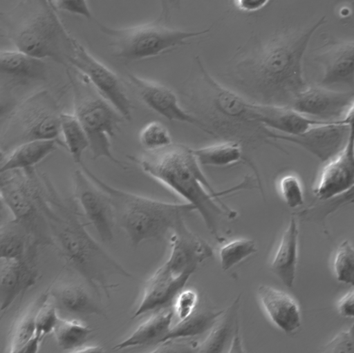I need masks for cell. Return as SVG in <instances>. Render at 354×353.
Segmentation results:
<instances>
[{
  "mask_svg": "<svg viewBox=\"0 0 354 353\" xmlns=\"http://www.w3.org/2000/svg\"><path fill=\"white\" fill-rule=\"evenodd\" d=\"M138 141L145 151H155L171 145L172 137L168 128L161 122L147 123L140 131Z\"/></svg>",
  "mask_w": 354,
  "mask_h": 353,
  "instance_id": "cell-32",
  "label": "cell"
},
{
  "mask_svg": "<svg viewBox=\"0 0 354 353\" xmlns=\"http://www.w3.org/2000/svg\"><path fill=\"white\" fill-rule=\"evenodd\" d=\"M59 118L64 146L74 162L80 166L84 163V153L89 148L87 135L73 113L61 112Z\"/></svg>",
  "mask_w": 354,
  "mask_h": 353,
  "instance_id": "cell-30",
  "label": "cell"
},
{
  "mask_svg": "<svg viewBox=\"0 0 354 353\" xmlns=\"http://www.w3.org/2000/svg\"><path fill=\"white\" fill-rule=\"evenodd\" d=\"M198 303V294L191 288L182 289L173 300V312L179 321L184 320L191 316L196 308Z\"/></svg>",
  "mask_w": 354,
  "mask_h": 353,
  "instance_id": "cell-39",
  "label": "cell"
},
{
  "mask_svg": "<svg viewBox=\"0 0 354 353\" xmlns=\"http://www.w3.org/2000/svg\"><path fill=\"white\" fill-rule=\"evenodd\" d=\"M193 152L201 166L225 167L244 162L254 170V165L244 158L243 145L237 142L223 140L193 149Z\"/></svg>",
  "mask_w": 354,
  "mask_h": 353,
  "instance_id": "cell-27",
  "label": "cell"
},
{
  "mask_svg": "<svg viewBox=\"0 0 354 353\" xmlns=\"http://www.w3.org/2000/svg\"><path fill=\"white\" fill-rule=\"evenodd\" d=\"M56 10L82 17L87 20H95L87 0H53Z\"/></svg>",
  "mask_w": 354,
  "mask_h": 353,
  "instance_id": "cell-40",
  "label": "cell"
},
{
  "mask_svg": "<svg viewBox=\"0 0 354 353\" xmlns=\"http://www.w3.org/2000/svg\"><path fill=\"white\" fill-rule=\"evenodd\" d=\"M129 158L147 175L191 204L217 241L225 240L221 234V222L224 218L234 219L237 213L220 198L240 190L239 184L225 191H216L202 171L193 149L183 144L172 143Z\"/></svg>",
  "mask_w": 354,
  "mask_h": 353,
  "instance_id": "cell-1",
  "label": "cell"
},
{
  "mask_svg": "<svg viewBox=\"0 0 354 353\" xmlns=\"http://www.w3.org/2000/svg\"><path fill=\"white\" fill-rule=\"evenodd\" d=\"M56 305L73 314L102 315V310L91 298L86 289L74 282L64 283L51 292Z\"/></svg>",
  "mask_w": 354,
  "mask_h": 353,
  "instance_id": "cell-26",
  "label": "cell"
},
{
  "mask_svg": "<svg viewBox=\"0 0 354 353\" xmlns=\"http://www.w3.org/2000/svg\"><path fill=\"white\" fill-rule=\"evenodd\" d=\"M36 312L25 315L18 323L12 336L10 352L19 353L24 345L35 336Z\"/></svg>",
  "mask_w": 354,
  "mask_h": 353,
  "instance_id": "cell-38",
  "label": "cell"
},
{
  "mask_svg": "<svg viewBox=\"0 0 354 353\" xmlns=\"http://www.w3.org/2000/svg\"><path fill=\"white\" fill-rule=\"evenodd\" d=\"M16 99L7 86L0 87V119L6 114H10L17 106Z\"/></svg>",
  "mask_w": 354,
  "mask_h": 353,
  "instance_id": "cell-42",
  "label": "cell"
},
{
  "mask_svg": "<svg viewBox=\"0 0 354 353\" xmlns=\"http://www.w3.org/2000/svg\"><path fill=\"white\" fill-rule=\"evenodd\" d=\"M337 310L342 316L353 318L354 316V292L351 288L338 301Z\"/></svg>",
  "mask_w": 354,
  "mask_h": 353,
  "instance_id": "cell-43",
  "label": "cell"
},
{
  "mask_svg": "<svg viewBox=\"0 0 354 353\" xmlns=\"http://www.w3.org/2000/svg\"><path fill=\"white\" fill-rule=\"evenodd\" d=\"M353 134V113L344 118L327 120L299 135H286L269 129L268 137L294 144L324 164L345 146Z\"/></svg>",
  "mask_w": 354,
  "mask_h": 353,
  "instance_id": "cell-11",
  "label": "cell"
},
{
  "mask_svg": "<svg viewBox=\"0 0 354 353\" xmlns=\"http://www.w3.org/2000/svg\"><path fill=\"white\" fill-rule=\"evenodd\" d=\"M192 275H178L164 263L145 283L142 295L133 318L151 311L161 310L172 304Z\"/></svg>",
  "mask_w": 354,
  "mask_h": 353,
  "instance_id": "cell-17",
  "label": "cell"
},
{
  "mask_svg": "<svg viewBox=\"0 0 354 353\" xmlns=\"http://www.w3.org/2000/svg\"><path fill=\"white\" fill-rule=\"evenodd\" d=\"M333 271L337 280L345 284L354 282V248L348 240L341 242L333 261Z\"/></svg>",
  "mask_w": 354,
  "mask_h": 353,
  "instance_id": "cell-34",
  "label": "cell"
},
{
  "mask_svg": "<svg viewBox=\"0 0 354 353\" xmlns=\"http://www.w3.org/2000/svg\"><path fill=\"white\" fill-rule=\"evenodd\" d=\"M325 352L333 353L353 352V325L338 333L325 347Z\"/></svg>",
  "mask_w": 354,
  "mask_h": 353,
  "instance_id": "cell-41",
  "label": "cell"
},
{
  "mask_svg": "<svg viewBox=\"0 0 354 353\" xmlns=\"http://www.w3.org/2000/svg\"><path fill=\"white\" fill-rule=\"evenodd\" d=\"M72 81L73 114L87 135L92 159L104 158L123 166L113 155L111 141L124 119L86 79L84 84Z\"/></svg>",
  "mask_w": 354,
  "mask_h": 353,
  "instance_id": "cell-8",
  "label": "cell"
},
{
  "mask_svg": "<svg viewBox=\"0 0 354 353\" xmlns=\"http://www.w3.org/2000/svg\"><path fill=\"white\" fill-rule=\"evenodd\" d=\"M260 303L270 321L286 334L296 332L301 323L300 308L287 293L269 285L257 288Z\"/></svg>",
  "mask_w": 354,
  "mask_h": 353,
  "instance_id": "cell-20",
  "label": "cell"
},
{
  "mask_svg": "<svg viewBox=\"0 0 354 353\" xmlns=\"http://www.w3.org/2000/svg\"><path fill=\"white\" fill-rule=\"evenodd\" d=\"M228 352H243V346L241 336L239 334V328L235 332L231 341Z\"/></svg>",
  "mask_w": 354,
  "mask_h": 353,
  "instance_id": "cell-47",
  "label": "cell"
},
{
  "mask_svg": "<svg viewBox=\"0 0 354 353\" xmlns=\"http://www.w3.org/2000/svg\"><path fill=\"white\" fill-rule=\"evenodd\" d=\"M92 332L89 326L80 321L59 318L53 333L59 347L75 352L85 345Z\"/></svg>",
  "mask_w": 354,
  "mask_h": 353,
  "instance_id": "cell-31",
  "label": "cell"
},
{
  "mask_svg": "<svg viewBox=\"0 0 354 353\" xmlns=\"http://www.w3.org/2000/svg\"><path fill=\"white\" fill-rule=\"evenodd\" d=\"M0 28L16 49L33 57L67 65L77 40L68 32L57 10L46 0H21L0 14Z\"/></svg>",
  "mask_w": 354,
  "mask_h": 353,
  "instance_id": "cell-4",
  "label": "cell"
},
{
  "mask_svg": "<svg viewBox=\"0 0 354 353\" xmlns=\"http://www.w3.org/2000/svg\"><path fill=\"white\" fill-rule=\"evenodd\" d=\"M50 218L57 224L56 239L62 254L99 295L103 292L109 296L113 276L131 277V274L92 238L75 216L62 218L53 213Z\"/></svg>",
  "mask_w": 354,
  "mask_h": 353,
  "instance_id": "cell-6",
  "label": "cell"
},
{
  "mask_svg": "<svg viewBox=\"0 0 354 353\" xmlns=\"http://www.w3.org/2000/svg\"><path fill=\"white\" fill-rule=\"evenodd\" d=\"M41 341L42 340L35 334V336L21 349L19 353L38 352Z\"/></svg>",
  "mask_w": 354,
  "mask_h": 353,
  "instance_id": "cell-46",
  "label": "cell"
},
{
  "mask_svg": "<svg viewBox=\"0 0 354 353\" xmlns=\"http://www.w3.org/2000/svg\"><path fill=\"white\" fill-rule=\"evenodd\" d=\"M60 113L58 105L47 90H39L17 104L10 113L1 135V145L12 149L34 140H59Z\"/></svg>",
  "mask_w": 354,
  "mask_h": 353,
  "instance_id": "cell-9",
  "label": "cell"
},
{
  "mask_svg": "<svg viewBox=\"0 0 354 353\" xmlns=\"http://www.w3.org/2000/svg\"><path fill=\"white\" fill-rule=\"evenodd\" d=\"M180 2L181 0H160V13L157 19L168 24L174 12L180 8Z\"/></svg>",
  "mask_w": 354,
  "mask_h": 353,
  "instance_id": "cell-44",
  "label": "cell"
},
{
  "mask_svg": "<svg viewBox=\"0 0 354 353\" xmlns=\"http://www.w3.org/2000/svg\"><path fill=\"white\" fill-rule=\"evenodd\" d=\"M67 65L73 67L126 120H131V102L118 75L91 55L78 41Z\"/></svg>",
  "mask_w": 354,
  "mask_h": 353,
  "instance_id": "cell-10",
  "label": "cell"
},
{
  "mask_svg": "<svg viewBox=\"0 0 354 353\" xmlns=\"http://www.w3.org/2000/svg\"><path fill=\"white\" fill-rule=\"evenodd\" d=\"M110 39L114 57L125 61L149 59L187 44V41L205 34L209 30L191 31L171 28L154 21L125 28H112L97 23Z\"/></svg>",
  "mask_w": 354,
  "mask_h": 353,
  "instance_id": "cell-7",
  "label": "cell"
},
{
  "mask_svg": "<svg viewBox=\"0 0 354 353\" xmlns=\"http://www.w3.org/2000/svg\"><path fill=\"white\" fill-rule=\"evenodd\" d=\"M36 274L24 260L3 262L0 269L1 309H6L24 290L35 284Z\"/></svg>",
  "mask_w": 354,
  "mask_h": 353,
  "instance_id": "cell-22",
  "label": "cell"
},
{
  "mask_svg": "<svg viewBox=\"0 0 354 353\" xmlns=\"http://www.w3.org/2000/svg\"><path fill=\"white\" fill-rule=\"evenodd\" d=\"M57 145L61 144L55 140H34L15 146L9 153L5 154L0 166V174L33 167L53 153Z\"/></svg>",
  "mask_w": 354,
  "mask_h": 353,
  "instance_id": "cell-24",
  "label": "cell"
},
{
  "mask_svg": "<svg viewBox=\"0 0 354 353\" xmlns=\"http://www.w3.org/2000/svg\"><path fill=\"white\" fill-rule=\"evenodd\" d=\"M257 251L255 242L249 238H239L223 245L219 251L221 266L227 271Z\"/></svg>",
  "mask_w": 354,
  "mask_h": 353,
  "instance_id": "cell-33",
  "label": "cell"
},
{
  "mask_svg": "<svg viewBox=\"0 0 354 353\" xmlns=\"http://www.w3.org/2000/svg\"><path fill=\"white\" fill-rule=\"evenodd\" d=\"M322 17L305 30L279 36L239 67L243 84L259 103L290 106L306 86L303 59L313 35L324 23Z\"/></svg>",
  "mask_w": 354,
  "mask_h": 353,
  "instance_id": "cell-2",
  "label": "cell"
},
{
  "mask_svg": "<svg viewBox=\"0 0 354 353\" xmlns=\"http://www.w3.org/2000/svg\"><path fill=\"white\" fill-rule=\"evenodd\" d=\"M270 0H234L235 6L241 11L253 12L263 8Z\"/></svg>",
  "mask_w": 354,
  "mask_h": 353,
  "instance_id": "cell-45",
  "label": "cell"
},
{
  "mask_svg": "<svg viewBox=\"0 0 354 353\" xmlns=\"http://www.w3.org/2000/svg\"><path fill=\"white\" fill-rule=\"evenodd\" d=\"M128 80L142 102L171 122L186 123L205 131L202 123L180 104L177 95L168 86L136 75L128 74Z\"/></svg>",
  "mask_w": 354,
  "mask_h": 353,
  "instance_id": "cell-14",
  "label": "cell"
},
{
  "mask_svg": "<svg viewBox=\"0 0 354 353\" xmlns=\"http://www.w3.org/2000/svg\"><path fill=\"white\" fill-rule=\"evenodd\" d=\"M353 91L306 86L295 96L290 107L313 118L335 120L353 113Z\"/></svg>",
  "mask_w": 354,
  "mask_h": 353,
  "instance_id": "cell-13",
  "label": "cell"
},
{
  "mask_svg": "<svg viewBox=\"0 0 354 353\" xmlns=\"http://www.w3.org/2000/svg\"><path fill=\"white\" fill-rule=\"evenodd\" d=\"M80 167L108 193L115 223L123 229L133 247L146 240L164 238L195 211L187 202H165L118 189L100 178L84 163Z\"/></svg>",
  "mask_w": 354,
  "mask_h": 353,
  "instance_id": "cell-5",
  "label": "cell"
},
{
  "mask_svg": "<svg viewBox=\"0 0 354 353\" xmlns=\"http://www.w3.org/2000/svg\"><path fill=\"white\" fill-rule=\"evenodd\" d=\"M354 44L352 39L333 44L317 56L322 64L321 86L346 85L353 88Z\"/></svg>",
  "mask_w": 354,
  "mask_h": 353,
  "instance_id": "cell-18",
  "label": "cell"
},
{
  "mask_svg": "<svg viewBox=\"0 0 354 353\" xmlns=\"http://www.w3.org/2000/svg\"><path fill=\"white\" fill-rule=\"evenodd\" d=\"M223 311L194 312L188 318L179 321L176 325L171 327L159 344L163 345L173 341L192 338L203 334L210 330Z\"/></svg>",
  "mask_w": 354,
  "mask_h": 353,
  "instance_id": "cell-29",
  "label": "cell"
},
{
  "mask_svg": "<svg viewBox=\"0 0 354 353\" xmlns=\"http://www.w3.org/2000/svg\"><path fill=\"white\" fill-rule=\"evenodd\" d=\"M173 317L172 310L155 312L113 349L121 350L137 346L159 344L171 327Z\"/></svg>",
  "mask_w": 354,
  "mask_h": 353,
  "instance_id": "cell-25",
  "label": "cell"
},
{
  "mask_svg": "<svg viewBox=\"0 0 354 353\" xmlns=\"http://www.w3.org/2000/svg\"><path fill=\"white\" fill-rule=\"evenodd\" d=\"M25 251V238L20 233L10 229L0 231V260H24Z\"/></svg>",
  "mask_w": 354,
  "mask_h": 353,
  "instance_id": "cell-36",
  "label": "cell"
},
{
  "mask_svg": "<svg viewBox=\"0 0 354 353\" xmlns=\"http://www.w3.org/2000/svg\"><path fill=\"white\" fill-rule=\"evenodd\" d=\"M171 251L165 264L174 273L192 275L198 265L213 255L212 247L181 224L171 232Z\"/></svg>",
  "mask_w": 354,
  "mask_h": 353,
  "instance_id": "cell-16",
  "label": "cell"
},
{
  "mask_svg": "<svg viewBox=\"0 0 354 353\" xmlns=\"http://www.w3.org/2000/svg\"><path fill=\"white\" fill-rule=\"evenodd\" d=\"M102 352V347L99 345H84L77 350L75 352Z\"/></svg>",
  "mask_w": 354,
  "mask_h": 353,
  "instance_id": "cell-48",
  "label": "cell"
},
{
  "mask_svg": "<svg viewBox=\"0 0 354 353\" xmlns=\"http://www.w3.org/2000/svg\"><path fill=\"white\" fill-rule=\"evenodd\" d=\"M73 187L75 198L84 216L95 227L101 241H111L115 219L108 193L82 169L74 171Z\"/></svg>",
  "mask_w": 354,
  "mask_h": 353,
  "instance_id": "cell-12",
  "label": "cell"
},
{
  "mask_svg": "<svg viewBox=\"0 0 354 353\" xmlns=\"http://www.w3.org/2000/svg\"><path fill=\"white\" fill-rule=\"evenodd\" d=\"M299 230L295 217H290L271 263V271L290 288L294 284L298 260Z\"/></svg>",
  "mask_w": 354,
  "mask_h": 353,
  "instance_id": "cell-21",
  "label": "cell"
},
{
  "mask_svg": "<svg viewBox=\"0 0 354 353\" xmlns=\"http://www.w3.org/2000/svg\"><path fill=\"white\" fill-rule=\"evenodd\" d=\"M353 134L343 149L324 164L313 189L320 201H326L353 191L354 184Z\"/></svg>",
  "mask_w": 354,
  "mask_h": 353,
  "instance_id": "cell-15",
  "label": "cell"
},
{
  "mask_svg": "<svg viewBox=\"0 0 354 353\" xmlns=\"http://www.w3.org/2000/svg\"><path fill=\"white\" fill-rule=\"evenodd\" d=\"M53 8H55L53 3V0H46ZM56 10V9H55Z\"/></svg>",
  "mask_w": 354,
  "mask_h": 353,
  "instance_id": "cell-51",
  "label": "cell"
},
{
  "mask_svg": "<svg viewBox=\"0 0 354 353\" xmlns=\"http://www.w3.org/2000/svg\"><path fill=\"white\" fill-rule=\"evenodd\" d=\"M5 154L6 153L3 151V150L1 148H0V166L3 162Z\"/></svg>",
  "mask_w": 354,
  "mask_h": 353,
  "instance_id": "cell-49",
  "label": "cell"
},
{
  "mask_svg": "<svg viewBox=\"0 0 354 353\" xmlns=\"http://www.w3.org/2000/svg\"><path fill=\"white\" fill-rule=\"evenodd\" d=\"M241 294L223 311L209 330L206 338L197 348L198 352L219 353L229 349L239 325V308Z\"/></svg>",
  "mask_w": 354,
  "mask_h": 353,
  "instance_id": "cell-23",
  "label": "cell"
},
{
  "mask_svg": "<svg viewBox=\"0 0 354 353\" xmlns=\"http://www.w3.org/2000/svg\"><path fill=\"white\" fill-rule=\"evenodd\" d=\"M0 74L26 79H44L46 66L42 59L18 50H0Z\"/></svg>",
  "mask_w": 354,
  "mask_h": 353,
  "instance_id": "cell-28",
  "label": "cell"
},
{
  "mask_svg": "<svg viewBox=\"0 0 354 353\" xmlns=\"http://www.w3.org/2000/svg\"><path fill=\"white\" fill-rule=\"evenodd\" d=\"M198 78L183 90L187 110L203 125L206 133L243 145L270 144L268 129L256 118L254 102L222 85L197 58Z\"/></svg>",
  "mask_w": 354,
  "mask_h": 353,
  "instance_id": "cell-3",
  "label": "cell"
},
{
  "mask_svg": "<svg viewBox=\"0 0 354 353\" xmlns=\"http://www.w3.org/2000/svg\"><path fill=\"white\" fill-rule=\"evenodd\" d=\"M257 120L264 127L286 135H299L327 120L313 118L288 106L254 102Z\"/></svg>",
  "mask_w": 354,
  "mask_h": 353,
  "instance_id": "cell-19",
  "label": "cell"
},
{
  "mask_svg": "<svg viewBox=\"0 0 354 353\" xmlns=\"http://www.w3.org/2000/svg\"><path fill=\"white\" fill-rule=\"evenodd\" d=\"M278 191L290 208H297L304 203V191L303 182L295 173H287L278 179L277 182Z\"/></svg>",
  "mask_w": 354,
  "mask_h": 353,
  "instance_id": "cell-35",
  "label": "cell"
},
{
  "mask_svg": "<svg viewBox=\"0 0 354 353\" xmlns=\"http://www.w3.org/2000/svg\"><path fill=\"white\" fill-rule=\"evenodd\" d=\"M3 205H5V204H4L3 200V198H2V195H1V191H0V211H1Z\"/></svg>",
  "mask_w": 354,
  "mask_h": 353,
  "instance_id": "cell-50",
  "label": "cell"
},
{
  "mask_svg": "<svg viewBox=\"0 0 354 353\" xmlns=\"http://www.w3.org/2000/svg\"><path fill=\"white\" fill-rule=\"evenodd\" d=\"M2 316H3V315H2ZM2 316L0 317V322H1V318H2Z\"/></svg>",
  "mask_w": 354,
  "mask_h": 353,
  "instance_id": "cell-52",
  "label": "cell"
},
{
  "mask_svg": "<svg viewBox=\"0 0 354 353\" xmlns=\"http://www.w3.org/2000/svg\"><path fill=\"white\" fill-rule=\"evenodd\" d=\"M48 297L38 307L35 317V335L41 340L53 333L58 323L59 316L55 305L48 302Z\"/></svg>",
  "mask_w": 354,
  "mask_h": 353,
  "instance_id": "cell-37",
  "label": "cell"
}]
</instances>
